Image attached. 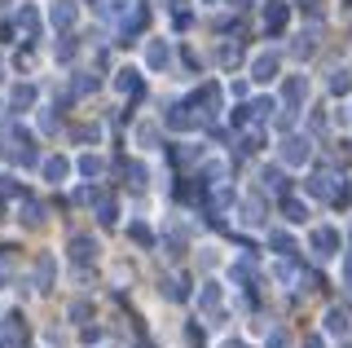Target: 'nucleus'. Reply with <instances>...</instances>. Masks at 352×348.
Segmentation results:
<instances>
[{
  "label": "nucleus",
  "mask_w": 352,
  "mask_h": 348,
  "mask_svg": "<svg viewBox=\"0 0 352 348\" xmlns=\"http://www.w3.org/2000/svg\"><path fill=\"white\" fill-rule=\"evenodd\" d=\"M282 27H286V5H282V0H269V5H264V31L278 36Z\"/></svg>",
  "instance_id": "nucleus-1"
},
{
  "label": "nucleus",
  "mask_w": 352,
  "mask_h": 348,
  "mask_svg": "<svg viewBox=\"0 0 352 348\" xmlns=\"http://www.w3.org/2000/svg\"><path fill=\"white\" fill-rule=\"evenodd\" d=\"M282 159L291 163V168H300V163L308 159V141H300V137H286V141H282Z\"/></svg>",
  "instance_id": "nucleus-2"
},
{
  "label": "nucleus",
  "mask_w": 352,
  "mask_h": 348,
  "mask_svg": "<svg viewBox=\"0 0 352 348\" xmlns=\"http://www.w3.org/2000/svg\"><path fill=\"white\" fill-rule=\"evenodd\" d=\"M313 252L317 256H335L339 252V234L335 230H313Z\"/></svg>",
  "instance_id": "nucleus-3"
},
{
  "label": "nucleus",
  "mask_w": 352,
  "mask_h": 348,
  "mask_svg": "<svg viewBox=\"0 0 352 348\" xmlns=\"http://www.w3.org/2000/svg\"><path fill=\"white\" fill-rule=\"evenodd\" d=\"M49 18H53V27H71L75 23V5H71V0H53Z\"/></svg>",
  "instance_id": "nucleus-4"
},
{
  "label": "nucleus",
  "mask_w": 352,
  "mask_h": 348,
  "mask_svg": "<svg viewBox=\"0 0 352 348\" xmlns=\"http://www.w3.org/2000/svg\"><path fill=\"white\" fill-rule=\"evenodd\" d=\"M168 128H198V115L190 106H172L168 111Z\"/></svg>",
  "instance_id": "nucleus-5"
},
{
  "label": "nucleus",
  "mask_w": 352,
  "mask_h": 348,
  "mask_svg": "<svg viewBox=\"0 0 352 348\" xmlns=\"http://www.w3.org/2000/svg\"><path fill=\"white\" fill-rule=\"evenodd\" d=\"M18 27H22V36H27V40H36L40 18H36V9H31V5H22V9H18Z\"/></svg>",
  "instance_id": "nucleus-6"
},
{
  "label": "nucleus",
  "mask_w": 352,
  "mask_h": 348,
  "mask_svg": "<svg viewBox=\"0 0 352 348\" xmlns=\"http://www.w3.org/2000/svg\"><path fill=\"white\" fill-rule=\"evenodd\" d=\"M282 97H286V106L304 102V97H308V84L300 80V75H291V80H286V89H282Z\"/></svg>",
  "instance_id": "nucleus-7"
},
{
  "label": "nucleus",
  "mask_w": 352,
  "mask_h": 348,
  "mask_svg": "<svg viewBox=\"0 0 352 348\" xmlns=\"http://www.w3.org/2000/svg\"><path fill=\"white\" fill-rule=\"evenodd\" d=\"M115 84H119V93H128V97H137V93H141V75H137V71H119V80H115Z\"/></svg>",
  "instance_id": "nucleus-8"
},
{
  "label": "nucleus",
  "mask_w": 352,
  "mask_h": 348,
  "mask_svg": "<svg viewBox=\"0 0 352 348\" xmlns=\"http://www.w3.org/2000/svg\"><path fill=\"white\" fill-rule=\"evenodd\" d=\"M66 172H71V163H66L62 155L58 159H44V177H49V181H62Z\"/></svg>",
  "instance_id": "nucleus-9"
},
{
  "label": "nucleus",
  "mask_w": 352,
  "mask_h": 348,
  "mask_svg": "<svg viewBox=\"0 0 352 348\" xmlns=\"http://www.w3.org/2000/svg\"><path fill=\"white\" fill-rule=\"evenodd\" d=\"M256 80H269V75H278V58H273V53H264V58H256Z\"/></svg>",
  "instance_id": "nucleus-10"
},
{
  "label": "nucleus",
  "mask_w": 352,
  "mask_h": 348,
  "mask_svg": "<svg viewBox=\"0 0 352 348\" xmlns=\"http://www.w3.org/2000/svg\"><path fill=\"white\" fill-rule=\"evenodd\" d=\"M93 252H97L93 238H84V234H80V238H71V256H75V260H93Z\"/></svg>",
  "instance_id": "nucleus-11"
},
{
  "label": "nucleus",
  "mask_w": 352,
  "mask_h": 348,
  "mask_svg": "<svg viewBox=\"0 0 352 348\" xmlns=\"http://www.w3.org/2000/svg\"><path fill=\"white\" fill-rule=\"evenodd\" d=\"M198 304H203L207 313H216V309H220V287H212V282H207V287L198 291Z\"/></svg>",
  "instance_id": "nucleus-12"
},
{
  "label": "nucleus",
  "mask_w": 352,
  "mask_h": 348,
  "mask_svg": "<svg viewBox=\"0 0 352 348\" xmlns=\"http://www.w3.org/2000/svg\"><path fill=\"white\" fill-rule=\"evenodd\" d=\"M9 102H14L18 111H27V106L36 102V89H31V84H18V89H14V97H9Z\"/></svg>",
  "instance_id": "nucleus-13"
},
{
  "label": "nucleus",
  "mask_w": 352,
  "mask_h": 348,
  "mask_svg": "<svg viewBox=\"0 0 352 348\" xmlns=\"http://www.w3.org/2000/svg\"><path fill=\"white\" fill-rule=\"evenodd\" d=\"M36 282H40V287H49V282H53V256H40V265H36Z\"/></svg>",
  "instance_id": "nucleus-14"
},
{
  "label": "nucleus",
  "mask_w": 352,
  "mask_h": 348,
  "mask_svg": "<svg viewBox=\"0 0 352 348\" xmlns=\"http://www.w3.org/2000/svg\"><path fill=\"white\" fill-rule=\"evenodd\" d=\"M97 212H102V225H115V199L97 194Z\"/></svg>",
  "instance_id": "nucleus-15"
},
{
  "label": "nucleus",
  "mask_w": 352,
  "mask_h": 348,
  "mask_svg": "<svg viewBox=\"0 0 352 348\" xmlns=\"http://www.w3.org/2000/svg\"><path fill=\"white\" fill-rule=\"evenodd\" d=\"M326 331H330V335H344V331H348V318H344L339 309H335V313H326Z\"/></svg>",
  "instance_id": "nucleus-16"
},
{
  "label": "nucleus",
  "mask_w": 352,
  "mask_h": 348,
  "mask_svg": "<svg viewBox=\"0 0 352 348\" xmlns=\"http://www.w3.org/2000/svg\"><path fill=\"white\" fill-rule=\"evenodd\" d=\"M352 89V75L348 71H335V75H330V93H348Z\"/></svg>",
  "instance_id": "nucleus-17"
},
{
  "label": "nucleus",
  "mask_w": 352,
  "mask_h": 348,
  "mask_svg": "<svg viewBox=\"0 0 352 348\" xmlns=\"http://www.w3.org/2000/svg\"><path fill=\"white\" fill-rule=\"evenodd\" d=\"M80 172H84V177H97V172H102V159H97V155H84L80 159Z\"/></svg>",
  "instance_id": "nucleus-18"
},
{
  "label": "nucleus",
  "mask_w": 352,
  "mask_h": 348,
  "mask_svg": "<svg viewBox=\"0 0 352 348\" xmlns=\"http://www.w3.org/2000/svg\"><path fill=\"white\" fill-rule=\"evenodd\" d=\"M22 216H27L31 225H40V221H44V208H40V203H31V199H27V203H22Z\"/></svg>",
  "instance_id": "nucleus-19"
},
{
  "label": "nucleus",
  "mask_w": 352,
  "mask_h": 348,
  "mask_svg": "<svg viewBox=\"0 0 352 348\" xmlns=\"http://www.w3.org/2000/svg\"><path fill=\"white\" fill-rule=\"evenodd\" d=\"M203 106H207V115L220 106V89H216V84H207V89H203Z\"/></svg>",
  "instance_id": "nucleus-20"
},
{
  "label": "nucleus",
  "mask_w": 352,
  "mask_h": 348,
  "mask_svg": "<svg viewBox=\"0 0 352 348\" xmlns=\"http://www.w3.org/2000/svg\"><path fill=\"white\" fill-rule=\"evenodd\" d=\"M14 159L22 163V168H36V163H40V155H36V150H27V146H22V150H14Z\"/></svg>",
  "instance_id": "nucleus-21"
},
{
  "label": "nucleus",
  "mask_w": 352,
  "mask_h": 348,
  "mask_svg": "<svg viewBox=\"0 0 352 348\" xmlns=\"http://www.w3.org/2000/svg\"><path fill=\"white\" fill-rule=\"evenodd\" d=\"M282 208H286V221H304V216H308V212H304V208H300V203H295V199H286Z\"/></svg>",
  "instance_id": "nucleus-22"
},
{
  "label": "nucleus",
  "mask_w": 352,
  "mask_h": 348,
  "mask_svg": "<svg viewBox=\"0 0 352 348\" xmlns=\"http://www.w3.org/2000/svg\"><path fill=\"white\" fill-rule=\"evenodd\" d=\"M168 62V45H150V67H163Z\"/></svg>",
  "instance_id": "nucleus-23"
},
{
  "label": "nucleus",
  "mask_w": 352,
  "mask_h": 348,
  "mask_svg": "<svg viewBox=\"0 0 352 348\" xmlns=\"http://www.w3.org/2000/svg\"><path fill=\"white\" fill-rule=\"evenodd\" d=\"M264 186H273V190H286V181H282V172H269V168H264Z\"/></svg>",
  "instance_id": "nucleus-24"
},
{
  "label": "nucleus",
  "mask_w": 352,
  "mask_h": 348,
  "mask_svg": "<svg viewBox=\"0 0 352 348\" xmlns=\"http://www.w3.org/2000/svg\"><path fill=\"white\" fill-rule=\"evenodd\" d=\"M0 194H5V199H14V194H18V181L14 177H0Z\"/></svg>",
  "instance_id": "nucleus-25"
},
{
  "label": "nucleus",
  "mask_w": 352,
  "mask_h": 348,
  "mask_svg": "<svg viewBox=\"0 0 352 348\" xmlns=\"http://www.w3.org/2000/svg\"><path fill=\"white\" fill-rule=\"evenodd\" d=\"M128 177H132V186H146V168H141V163H132Z\"/></svg>",
  "instance_id": "nucleus-26"
},
{
  "label": "nucleus",
  "mask_w": 352,
  "mask_h": 348,
  "mask_svg": "<svg viewBox=\"0 0 352 348\" xmlns=\"http://www.w3.org/2000/svg\"><path fill=\"white\" fill-rule=\"evenodd\" d=\"M58 58H62V62L75 58V40H62V45H58Z\"/></svg>",
  "instance_id": "nucleus-27"
},
{
  "label": "nucleus",
  "mask_w": 352,
  "mask_h": 348,
  "mask_svg": "<svg viewBox=\"0 0 352 348\" xmlns=\"http://www.w3.org/2000/svg\"><path fill=\"white\" fill-rule=\"evenodd\" d=\"M269 348H291V340H286V331H273V335H269Z\"/></svg>",
  "instance_id": "nucleus-28"
},
{
  "label": "nucleus",
  "mask_w": 352,
  "mask_h": 348,
  "mask_svg": "<svg viewBox=\"0 0 352 348\" xmlns=\"http://www.w3.org/2000/svg\"><path fill=\"white\" fill-rule=\"evenodd\" d=\"M269 243L278 247V252H291V238H286V234H269Z\"/></svg>",
  "instance_id": "nucleus-29"
},
{
  "label": "nucleus",
  "mask_w": 352,
  "mask_h": 348,
  "mask_svg": "<svg viewBox=\"0 0 352 348\" xmlns=\"http://www.w3.org/2000/svg\"><path fill=\"white\" fill-rule=\"evenodd\" d=\"M132 238H137V243H150V230H146V225H132V230H128Z\"/></svg>",
  "instance_id": "nucleus-30"
},
{
  "label": "nucleus",
  "mask_w": 352,
  "mask_h": 348,
  "mask_svg": "<svg viewBox=\"0 0 352 348\" xmlns=\"http://www.w3.org/2000/svg\"><path fill=\"white\" fill-rule=\"evenodd\" d=\"M9 278V256H0V282Z\"/></svg>",
  "instance_id": "nucleus-31"
},
{
  "label": "nucleus",
  "mask_w": 352,
  "mask_h": 348,
  "mask_svg": "<svg viewBox=\"0 0 352 348\" xmlns=\"http://www.w3.org/2000/svg\"><path fill=\"white\" fill-rule=\"evenodd\" d=\"M225 348H247V344H242V340H229V344H225Z\"/></svg>",
  "instance_id": "nucleus-32"
}]
</instances>
